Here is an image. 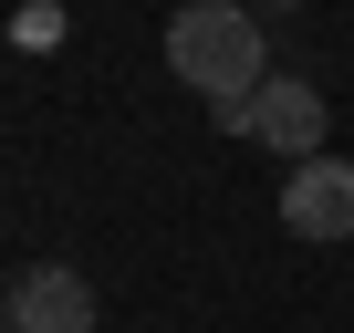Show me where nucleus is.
<instances>
[{
  "label": "nucleus",
  "mask_w": 354,
  "mask_h": 333,
  "mask_svg": "<svg viewBox=\"0 0 354 333\" xmlns=\"http://www.w3.org/2000/svg\"><path fill=\"white\" fill-rule=\"evenodd\" d=\"M250 146H271L281 166L323 156V94H313L302 73H271V84L250 94Z\"/></svg>",
  "instance_id": "nucleus-3"
},
{
  "label": "nucleus",
  "mask_w": 354,
  "mask_h": 333,
  "mask_svg": "<svg viewBox=\"0 0 354 333\" xmlns=\"http://www.w3.org/2000/svg\"><path fill=\"white\" fill-rule=\"evenodd\" d=\"M281 229L292 240H354V156H302L281 178Z\"/></svg>",
  "instance_id": "nucleus-2"
},
{
  "label": "nucleus",
  "mask_w": 354,
  "mask_h": 333,
  "mask_svg": "<svg viewBox=\"0 0 354 333\" xmlns=\"http://www.w3.org/2000/svg\"><path fill=\"white\" fill-rule=\"evenodd\" d=\"M11 333H94V281L73 260H32L11 281Z\"/></svg>",
  "instance_id": "nucleus-4"
},
{
  "label": "nucleus",
  "mask_w": 354,
  "mask_h": 333,
  "mask_svg": "<svg viewBox=\"0 0 354 333\" xmlns=\"http://www.w3.org/2000/svg\"><path fill=\"white\" fill-rule=\"evenodd\" d=\"M167 73L209 94L219 135H250V94L271 84V21L250 0H188V11H167Z\"/></svg>",
  "instance_id": "nucleus-1"
}]
</instances>
